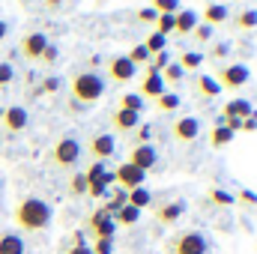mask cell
Wrapping results in <instances>:
<instances>
[{"mask_svg":"<svg viewBox=\"0 0 257 254\" xmlns=\"http://www.w3.org/2000/svg\"><path fill=\"white\" fill-rule=\"evenodd\" d=\"M12 221H15L18 230L42 233V230H48L51 221H54V206H51L45 197H39V194H24V197L15 203V209H12Z\"/></svg>","mask_w":257,"mask_h":254,"instance_id":"obj_1","label":"cell"},{"mask_svg":"<svg viewBox=\"0 0 257 254\" xmlns=\"http://www.w3.org/2000/svg\"><path fill=\"white\" fill-rule=\"evenodd\" d=\"M108 90V81L102 72H93V69H81V72H72L69 78V93H72V102L78 105H93L105 96Z\"/></svg>","mask_w":257,"mask_h":254,"instance_id":"obj_2","label":"cell"},{"mask_svg":"<svg viewBox=\"0 0 257 254\" xmlns=\"http://www.w3.org/2000/svg\"><path fill=\"white\" fill-rule=\"evenodd\" d=\"M81 156H84L81 141H78L75 135H63V138H57V144L48 150V165L57 168V171H75L78 162H81Z\"/></svg>","mask_w":257,"mask_h":254,"instance_id":"obj_3","label":"cell"},{"mask_svg":"<svg viewBox=\"0 0 257 254\" xmlns=\"http://www.w3.org/2000/svg\"><path fill=\"white\" fill-rule=\"evenodd\" d=\"M209 236L203 230H180L165 242V254H209Z\"/></svg>","mask_w":257,"mask_h":254,"instance_id":"obj_4","label":"cell"},{"mask_svg":"<svg viewBox=\"0 0 257 254\" xmlns=\"http://www.w3.org/2000/svg\"><path fill=\"white\" fill-rule=\"evenodd\" d=\"M186 209H189V203H186L183 197H168V200L156 203L153 218H156V224H159V227H174V224L186 215Z\"/></svg>","mask_w":257,"mask_h":254,"instance_id":"obj_5","label":"cell"},{"mask_svg":"<svg viewBox=\"0 0 257 254\" xmlns=\"http://www.w3.org/2000/svg\"><path fill=\"white\" fill-rule=\"evenodd\" d=\"M212 78H215V84L221 90H242L251 81V72H248L245 63H227V66H221L218 75H212Z\"/></svg>","mask_w":257,"mask_h":254,"instance_id":"obj_6","label":"cell"},{"mask_svg":"<svg viewBox=\"0 0 257 254\" xmlns=\"http://www.w3.org/2000/svg\"><path fill=\"white\" fill-rule=\"evenodd\" d=\"M135 75H138V66L126 54H111L105 60V81H111V84H128Z\"/></svg>","mask_w":257,"mask_h":254,"instance_id":"obj_7","label":"cell"},{"mask_svg":"<svg viewBox=\"0 0 257 254\" xmlns=\"http://www.w3.org/2000/svg\"><path fill=\"white\" fill-rule=\"evenodd\" d=\"M84 150L90 153L93 162H111V159L117 156V138H114L111 132H96V135L87 141Z\"/></svg>","mask_w":257,"mask_h":254,"instance_id":"obj_8","label":"cell"},{"mask_svg":"<svg viewBox=\"0 0 257 254\" xmlns=\"http://www.w3.org/2000/svg\"><path fill=\"white\" fill-rule=\"evenodd\" d=\"M128 165L141 168L144 174L150 171H159V150L153 144H128Z\"/></svg>","mask_w":257,"mask_h":254,"instance_id":"obj_9","label":"cell"},{"mask_svg":"<svg viewBox=\"0 0 257 254\" xmlns=\"http://www.w3.org/2000/svg\"><path fill=\"white\" fill-rule=\"evenodd\" d=\"M45 48H48V36L42 30H30V33H24V39L18 45V54L24 60H30V63H39V57H42Z\"/></svg>","mask_w":257,"mask_h":254,"instance_id":"obj_10","label":"cell"},{"mask_svg":"<svg viewBox=\"0 0 257 254\" xmlns=\"http://www.w3.org/2000/svg\"><path fill=\"white\" fill-rule=\"evenodd\" d=\"M87 224H90V230H93L96 239H114V233H117V221H114V215L105 206L93 209V215H90Z\"/></svg>","mask_w":257,"mask_h":254,"instance_id":"obj_11","label":"cell"},{"mask_svg":"<svg viewBox=\"0 0 257 254\" xmlns=\"http://www.w3.org/2000/svg\"><path fill=\"white\" fill-rule=\"evenodd\" d=\"M0 123H3V132L6 135H21L24 129L30 126V114H27V108L24 105H9L6 111H0Z\"/></svg>","mask_w":257,"mask_h":254,"instance_id":"obj_12","label":"cell"},{"mask_svg":"<svg viewBox=\"0 0 257 254\" xmlns=\"http://www.w3.org/2000/svg\"><path fill=\"white\" fill-rule=\"evenodd\" d=\"M171 138L177 144H194L200 138V120L197 117H177L171 123Z\"/></svg>","mask_w":257,"mask_h":254,"instance_id":"obj_13","label":"cell"},{"mask_svg":"<svg viewBox=\"0 0 257 254\" xmlns=\"http://www.w3.org/2000/svg\"><path fill=\"white\" fill-rule=\"evenodd\" d=\"M144 180H147V174L141 171V168H135V165H128L123 162L117 171H114V183L120 186L123 191H132V189H141L144 186Z\"/></svg>","mask_w":257,"mask_h":254,"instance_id":"obj_14","label":"cell"},{"mask_svg":"<svg viewBox=\"0 0 257 254\" xmlns=\"http://www.w3.org/2000/svg\"><path fill=\"white\" fill-rule=\"evenodd\" d=\"M162 93H168V84L162 81V72H156V69H147V75H144V81H141V99L147 102V99H159Z\"/></svg>","mask_w":257,"mask_h":254,"instance_id":"obj_15","label":"cell"},{"mask_svg":"<svg viewBox=\"0 0 257 254\" xmlns=\"http://www.w3.org/2000/svg\"><path fill=\"white\" fill-rule=\"evenodd\" d=\"M138 126H141V114H132V111H123V108L111 111V129H114V132L132 135Z\"/></svg>","mask_w":257,"mask_h":254,"instance_id":"obj_16","label":"cell"},{"mask_svg":"<svg viewBox=\"0 0 257 254\" xmlns=\"http://www.w3.org/2000/svg\"><path fill=\"white\" fill-rule=\"evenodd\" d=\"M224 21H230V9H227V3H206V6H203L200 24H209V27L215 30V27L224 24Z\"/></svg>","mask_w":257,"mask_h":254,"instance_id":"obj_17","label":"cell"},{"mask_svg":"<svg viewBox=\"0 0 257 254\" xmlns=\"http://www.w3.org/2000/svg\"><path fill=\"white\" fill-rule=\"evenodd\" d=\"M200 24V15L194 9H180L174 15V33L177 36H192V30Z\"/></svg>","mask_w":257,"mask_h":254,"instance_id":"obj_18","label":"cell"},{"mask_svg":"<svg viewBox=\"0 0 257 254\" xmlns=\"http://www.w3.org/2000/svg\"><path fill=\"white\" fill-rule=\"evenodd\" d=\"M0 254H27V242L18 230H0Z\"/></svg>","mask_w":257,"mask_h":254,"instance_id":"obj_19","label":"cell"},{"mask_svg":"<svg viewBox=\"0 0 257 254\" xmlns=\"http://www.w3.org/2000/svg\"><path fill=\"white\" fill-rule=\"evenodd\" d=\"M194 93H197V96H203V99H215V96H221V87L215 84V78H212V75L200 72V75L194 78Z\"/></svg>","mask_w":257,"mask_h":254,"instance_id":"obj_20","label":"cell"},{"mask_svg":"<svg viewBox=\"0 0 257 254\" xmlns=\"http://www.w3.org/2000/svg\"><path fill=\"white\" fill-rule=\"evenodd\" d=\"M245 117H251V102L248 99H233L221 111V120H245Z\"/></svg>","mask_w":257,"mask_h":254,"instance_id":"obj_21","label":"cell"},{"mask_svg":"<svg viewBox=\"0 0 257 254\" xmlns=\"http://www.w3.org/2000/svg\"><path fill=\"white\" fill-rule=\"evenodd\" d=\"M87 177H84V171H72L69 174V183H66V191H69V197H84L87 194Z\"/></svg>","mask_w":257,"mask_h":254,"instance_id":"obj_22","label":"cell"},{"mask_svg":"<svg viewBox=\"0 0 257 254\" xmlns=\"http://www.w3.org/2000/svg\"><path fill=\"white\" fill-rule=\"evenodd\" d=\"M233 27H236V30H254L257 27V9L254 6L239 9V12L233 15Z\"/></svg>","mask_w":257,"mask_h":254,"instance_id":"obj_23","label":"cell"},{"mask_svg":"<svg viewBox=\"0 0 257 254\" xmlns=\"http://www.w3.org/2000/svg\"><path fill=\"white\" fill-rule=\"evenodd\" d=\"M126 203L135 206V209H144V206L153 203V191H147L144 186H141V189H132V191H126Z\"/></svg>","mask_w":257,"mask_h":254,"instance_id":"obj_24","label":"cell"},{"mask_svg":"<svg viewBox=\"0 0 257 254\" xmlns=\"http://www.w3.org/2000/svg\"><path fill=\"white\" fill-rule=\"evenodd\" d=\"M144 99L138 96V93H123L120 99H117V108H123V111H132V114H144Z\"/></svg>","mask_w":257,"mask_h":254,"instance_id":"obj_25","label":"cell"},{"mask_svg":"<svg viewBox=\"0 0 257 254\" xmlns=\"http://www.w3.org/2000/svg\"><path fill=\"white\" fill-rule=\"evenodd\" d=\"M206 197H209V203H215V206H233V203H236L233 191L221 189V186H212V189L206 191Z\"/></svg>","mask_w":257,"mask_h":254,"instance_id":"obj_26","label":"cell"},{"mask_svg":"<svg viewBox=\"0 0 257 254\" xmlns=\"http://www.w3.org/2000/svg\"><path fill=\"white\" fill-rule=\"evenodd\" d=\"M230 141H233V132H230L227 126H215L212 132H209V144H212L215 150H224Z\"/></svg>","mask_w":257,"mask_h":254,"instance_id":"obj_27","label":"cell"},{"mask_svg":"<svg viewBox=\"0 0 257 254\" xmlns=\"http://www.w3.org/2000/svg\"><path fill=\"white\" fill-rule=\"evenodd\" d=\"M141 45L150 51V57H153V54H162V51H168V39H165V36H159L156 30H153V33H150V36H147Z\"/></svg>","mask_w":257,"mask_h":254,"instance_id":"obj_28","label":"cell"},{"mask_svg":"<svg viewBox=\"0 0 257 254\" xmlns=\"http://www.w3.org/2000/svg\"><path fill=\"white\" fill-rule=\"evenodd\" d=\"M114 221L117 224H138L141 221V209H135V206H120L117 212H114Z\"/></svg>","mask_w":257,"mask_h":254,"instance_id":"obj_29","label":"cell"},{"mask_svg":"<svg viewBox=\"0 0 257 254\" xmlns=\"http://www.w3.org/2000/svg\"><path fill=\"white\" fill-rule=\"evenodd\" d=\"M180 108V96L177 93H162L159 99H156V111H162V114H171V111H177Z\"/></svg>","mask_w":257,"mask_h":254,"instance_id":"obj_30","label":"cell"},{"mask_svg":"<svg viewBox=\"0 0 257 254\" xmlns=\"http://www.w3.org/2000/svg\"><path fill=\"white\" fill-rule=\"evenodd\" d=\"M186 78V72H183V66L177 63V60H171V63L162 69V81L165 84H177V81H183Z\"/></svg>","mask_w":257,"mask_h":254,"instance_id":"obj_31","label":"cell"},{"mask_svg":"<svg viewBox=\"0 0 257 254\" xmlns=\"http://www.w3.org/2000/svg\"><path fill=\"white\" fill-rule=\"evenodd\" d=\"M153 9H156V15H177L183 6H180V0H153Z\"/></svg>","mask_w":257,"mask_h":254,"instance_id":"obj_32","label":"cell"},{"mask_svg":"<svg viewBox=\"0 0 257 254\" xmlns=\"http://www.w3.org/2000/svg\"><path fill=\"white\" fill-rule=\"evenodd\" d=\"M177 63L183 66V72H192V69H200V63H203V54H200V51H186Z\"/></svg>","mask_w":257,"mask_h":254,"instance_id":"obj_33","label":"cell"},{"mask_svg":"<svg viewBox=\"0 0 257 254\" xmlns=\"http://www.w3.org/2000/svg\"><path fill=\"white\" fill-rule=\"evenodd\" d=\"M153 30H156L159 36H165V39H168V36L174 33V15H159V18H156V27H153Z\"/></svg>","mask_w":257,"mask_h":254,"instance_id":"obj_34","label":"cell"},{"mask_svg":"<svg viewBox=\"0 0 257 254\" xmlns=\"http://www.w3.org/2000/svg\"><path fill=\"white\" fill-rule=\"evenodd\" d=\"M105 162H90L87 165V171H84V177H87V183H96V180H105Z\"/></svg>","mask_w":257,"mask_h":254,"instance_id":"obj_35","label":"cell"},{"mask_svg":"<svg viewBox=\"0 0 257 254\" xmlns=\"http://www.w3.org/2000/svg\"><path fill=\"white\" fill-rule=\"evenodd\" d=\"M126 57H128V60H132L135 66H144V63H150V51H147L144 45H132V48H128V54H126Z\"/></svg>","mask_w":257,"mask_h":254,"instance_id":"obj_36","label":"cell"},{"mask_svg":"<svg viewBox=\"0 0 257 254\" xmlns=\"http://www.w3.org/2000/svg\"><path fill=\"white\" fill-rule=\"evenodd\" d=\"M192 39L197 42V45H206V42L212 39V27H209V24H197V27L192 30Z\"/></svg>","mask_w":257,"mask_h":254,"instance_id":"obj_37","label":"cell"},{"mask_svg":"<svg viewBox=\"0 0 257 254\" xmlns=\"http://www.w3.org/2000/svg\"><path fill=\"white\" fill-rule=\"evenodd\" d=\"M12 81H15V66L9 63V60H0V87H6Z\"/></svg>","mask_w":257,"mask_h":254,"instance_id":"obj_38","label":"cell"},{"mask_svg":"<svg viewBox=\"0 0 257 254\" xmlns=\"http://www.w3.org/2000/svg\"><path fill=\"white\" fill-rule=\"evenodd\" d=\"M135 138H132V144H150V135H153V129H150V123H141V126L132 132Z\"/></svg>","mask_w":257,"mask_h":254,"instance_id":"obj_39","label":"cell"},{"mask_svg":"<svg viewBox=\"0 0 257 254\" xmlns=\"http://www.w3.org/2000/svg\"><path fill=\"white\" fill-rule=\"evenodd\" d=\"M57 57H60V51H57V45H51V42H48V48L42 51V57H39V63H42V66H54V63H57Z\"/></svg>","mask_w":257,"mask_h":254,"instance_id":"obj_40","label":"cell"},{"mask_svg":"<svg viewBox=\"0 0 257 254\" xmlns=\"http://www.w3.org/2000/svg\"><path fill=\"white\" fill-rule=\"evenodd\" d=\"M90 251L93 254H114V239H96Z\"/></svg>","mask_w":257,"mask_h":254,"instance_id":"obj_41","label":"cell"},{"mask_svg":"<svg viewBox=\"0 0 257 254\" xmlns=\"http://www.w3.org/2000/svg\"><path fill=\"white\" fill-rule=\"evenodd\" d=\"M239 203H248V206H257V191H251V189H239L236 194H233Z\"/></svg>","mask_w":257,"mask_h":254,"instance_id":"obj_42","label":"cell"},{"mask_svg":"<svg viewBox=\"0 0 257 254\" xmlns=\"http://www.w3.org/2000/svg\"><path fill=\"white\" fill-rule=\"evenodd\" d=\"M156 18H159V15H156V9H153V6H147V9H141V12H138V21H144V24H156Z\"/></svg>","mask_w":257,"mask_h":254,"instance_id":"obj_43","label":"cell"},{"mask_svg":"<svg viewBox=\"0 0 257 254\" xmlns=\"http://www.w3.org/2000/svg\"><path fill=\"white\" fill-rule=\"evenodd\" d=\"M39 90H42V93H54V90H60V81H57V78H51V75H48V78H45V81H42V87H39Z\"/></svg>","mask_w":257,"mask_h":254,"instance_id":"obj_44","label":"cell"},{"mask_svg":"<svg viewBox=\"0 0 257 254\" xmlns=\"http://www.w3.org/2000/svg\"><path fill=\"white\" fill-rule=\"evenodd\" d=\"M39 6L45 12H57V9H63V0H39Z\"/></svg>","mask_w":257,"mask_h":254,"instance_id":"obj_45","label":"cell"},{"mask_svg":"<svg viewBox=\"0 0 257 254\" xmlns=\"http://www.w3.org/2000/svg\"><path fill=\"white\" fill-rule=\"evenodd\" d=\"M227 54H230V45H227V42H218V45L212 48V57H218V60L227 57Z\"/></svg>","mask_w":257,"mask_h":254,"instance_id":"obj_46","label":"cell"},{"mask_svg":"<svg viewBox=\"0 0 257 254\" xmlns=\"http://www.w3.org/2000/svg\"><path fill=\"white\" fill-rule=\"evenodd\" d=\"M242 132H257V114H251V117L242 120Z\"/></svg>","mask_w":257,"mask_h":254,"instance_id":"obj_47","label":"cell"},{"mask_svg":"<svg viewBox=\"0 0 257 254\" xmlns=\"http://www.w3.org/2000/svg\"><path fill=\"white\" fill-rule=\"evenodd\" d=\"M66 254H93V251H90V245H69Z\"/></svg>","mask_w":257,"mask_h":254,"instance_id":"obj_48","label":"cell"},{"mask_svg":"<svg viewBox=\"0 0 257 254\" xmlns=\"http://www.w3.org/2000/svg\"><path fill=\"white\" fill-rule=\"evenodd\" d=\"M6 36H9V24H6V21L0 18V45L6 42Z\"/></svg>","mask_w":257,"mask_h":254,"instance_id":"obj_49","label":"cell"},{"mask_svg":"<svg viewBox=\"0 0 257 254\" xmlns=\"http://www.w3.org/2000/svg\"><path fill=\"white\" fill-rule=\"evenodd\" d=\"M0 197H3V177H0Z\"/></svg>","mask_w":257,"mask_h":254,"instance_id":"obj_50","label":"cell"},{"mask_svg":"<svg viewBox=\"0 0 257 254\" xmlns=\"http://www.w3.org/2000/svg\"><path fill=\"white\" fill-rule=\"evenodd\" d=\"M18 3H33V0H18Z\"/></svg>","mask_w":257,"mask_h":254,"instance_id":"obj_51","label":"cell"},{"mask_svg":"<svg viewBox=\"0 0 257 254\" xmlns=\"http://www.w3.org/2000/svg\"><path fill=\"white\" fill-rule=\"evenodd\" d=\"M218 3H227V0H218Z\"/></svg>","mask_w":257,"mask_h":254,"instance_id":"obj_52","label":"cell"},{"mask_svg":"<svg viewBox=\"0 0 257 254\" xmlns=\"http://www.w3.org/2000/svg\"><path fill=\"white\" fill-rule=\"evenodd\" d=\"M99 3H102V0H99Z\"/></svg>","mask_w":257,"mask_h":254,"instance_id":"obj_53","label":"cell"}]
</instances>
